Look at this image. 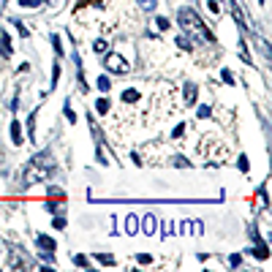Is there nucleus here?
Instances as JSON below:
<instances>
[{"label": "nucleus", "mask_w": 272, "mask_h": 272, "mask_svg": "<svg viewBox=\"0 0 272 272\" xmlns=\"http://www.w3.org/2000/svg\"><path fill=\"white\" fill-rule=\"evenodd\" d=\"M177 25H180V30H183L193 44H215V33L202 22L196 8H190V6L177 8Z\"/></svg>", "instance_id": "1"}, {"label": "nucleus", "mask_w": 272, "mask_h": 272, "mask_svg": "<svg viewBox=\"0 0 272 272\" xmlns=\"http://www.w3.org/2000/svg\"><path fill=\"white\" fill-rule=\"evenodd\" d=\"M54 169H57V161H54L52 150H41V153H35V155L27 161L25 174H22V183L25 185H38V183H44V180H49V177L54 174Z\"/></svg>", "instance_id": "2"}, {"label": "nucleus", "mask_w": 272, "mask_h": 272, "mask_svg": "<svg viewBox=\"0 0 272 272\" xmlns=\"http://www.w3.org/2000/svg\"><path fill=\"white\" fill-rule=\"evenodd\" d=\"M87 125H90V134H93V142H95V158L101 166H109V155H106V142H103V131L98 128L93 112H87Z\"/></svg>", "instance_id": "3"}, {"label": "nucleus", "mask_w": 272, "mask_h": 272, "mask_svg": "<svg viewBox=\"0 0 272 272\" xmlns=\"http://www.w3.org/2000/svg\"><path fill=\"white\" fill-rule=\"evenodd\" d=\"M8 264L14 267V270H33V267H38L30 256H25V251H22L19 245H14L11 239H8Z\"/></svg>", "instance_id": "4"}, {"label": "nucleus", "mask_w": 272, "mask_h": 272, "mask_svg": "<svg viewBox=\"0 0 272 272\" xmlns=\"http://www.w3.org/2000/svg\"><path fill=\"white\" fill-rule=\"evenodd\" d=\"M103 68H106L109 74H128L131 71V63L122 57L120 52H103Z\"/></svg>", "instance_id": "5"}, {"label": "nucleus", "mask_w": 272, "mask_h": 272, "mask_svg": "<svg viewBox=\"0 0 272 272\" xmlns=\"http://www.w3.org/2000/svg\"><path fill=\"white\" fill-rule=\"evenodd\" d=\"M251 239H253V251H251V253L258 258V261H267V258H270V245L261 239V234H258V226H256V223L251 226Z\"/></svg>", "instance_id": "6"}, {"label": "nucleus", "mask_w": 272, "mask_h": 272, "mask_svg": "<svg viewBox=\"0 0 272 272\" xmlns=\"http://www.w3.org/2000/svg\"><path fill=\"white\" fill-rule=\"evenodd\" d=\"M226 6H229V11H231V17H234V22L239 25V30H242V35H248L251 33V22L245 19V14H242V8H239V3L237 0H223Z\"/></svg>", "instance_id": "7"}, {"label": "nucleus", "mask_w": 272, "mask_h": 272, "mask_svg": "<svg viewBox=\"0 0 272 272\" xmlns=\"http://www.w3.org/2000/svg\"><path fill=\"white\" fill-rule=\"evenodd\" d=\"M71 60H74V66H76V82H79V90L82 93H87V79H85V66H82V57H79V52H71Z\"/></svg>", "instance_id": "8"}, {"label": "nucleus", "mask_w": 272, "mask_h": 272, "mask_svg": "<svg viewBox=\"0 0 272 272\" xmlns=\"http://www.w3.org/2000/svg\"><path fill=\"white\" fill-rule=\"evenodd\" d=\"M35 248L38 251H57V242H54V237H49V234H35Z\"/></svg>", "instance_id": "9"}, {"label": "nucleus", "mask_w": 272, "mask_h": 272, "mask_svg": "<svg viewBox=\"0 0 272 272\" xmlns=\"http://www.w3.org/2000/svg\"><path fill=\"white\" fill-rule=\"evenodd\" d=\"M196 93H199L196 85H193V82H185V90H183V95H185V106H193V103H196Z\"/></svg>", "instance_id": "10"}, {"label": "nucleus", "mask_w": 272, "mask_h": 272, "mask_svg": "<svg viewBox=\"0 0 272 272\" xmlns=\"http://www.w3.org/2000/svg\"><path fill=\"white\" fill-rule=\"evenodd\" d=\"M8 134H11V144H25L22 142V125H19V120H11V128H8Z\"/></svg>", "instance_id": "11"}, {"label": "nucleus", "mask_w": 272, "mask_h": 272, "mask_svg": "<svg viewBox=\"0 0 272 272\" xmlns=\"http://www.w3.org/2000/svg\"><path fill=\"white\" fill-rule=\"evenodd\" d=\"M155 226H158L155 215H144L142 218V231L147 234V237H153V234H155Z\"/></svg>", "instance_id": "12"}, {"label": "nucleus", "mask_w": 272, "mask_h": 272, "mask_svg": "<svg viewBox=\"0 0 272 272\" xmlns=\"http://www.w3.org/2000/svg\"><path fill=\"white\" fill-rule=\"evenodd\" d=\"M35 117H38V109H33L30 117H27V139L30 142H35Z\"/></svg>", "instance_id": "13"}, {"label": "nucleus", "mask_w": 272, "mask_h": 272, "mask_svg": "<svg viewBox=\"0 0 272 272\" xmlns=\"http://www.w3.org/2000/svg\"><path fill=\"white\" fill-rule=\"evenodd\" d=\"M71 261H74L76 267H82V270H90V267H93V264H90V258L82 256V253H71Z\"/></svg>", "instance_id": "14"}, {"label": "nucleus", "mask_w": 272, "mask_h": 272, "mask_svg": "<svg viewBox=\"0 0 272 272\" xmlns=\"http://www.w3.org/2000/svg\"><path fill=\"white\" fill-rule=\"evenodd\" d=\"M49 41H52L54 57H63V41H60V33H52V35H49Z\"/></svg>", "instance_id": "15"}, {"label": "nucleus", "mask_w": 272, "mask_h": 272, "mask_svg": "<svg viewBox=\"0 0 272 272\" xmlns=\"http://www.w3.org/2000/svg\"><path fill=\"white\" fill-rule=\"evenodd\" d=\"M125 231H128V234H139V218L136 215L125 218Z\"/></svg>", "instance_id": "16"}, {"label": "nucleus", "mask_w": 272, "mask_h": 272, "mask_svg": "<svg viewBox=\"0 0 272 272\" xmlns=\"http://www.w3.org/2000/svg\"><path fill=\"white\" fill-rule=\"evenodd\" d=\"M95 261H98V264H103V267H115L117 264L112 253H95Z\"/></svg>", "instance_id": "17"}, {"label": "nucleus", "mask_w": 272, "mask_h": 272, "mask_svg": "<svg viewBox=\"0 0 272 272\" xmlns=\"http://www.w3.org/2000/svg\"><path fill=\"white\" fill-rule=\"evenodd\" d=\"M177 47H180V49H185V52H193V47H196V44H193V41H190L188 38V35H177Z\"/></svg>", "instance_id": "18"}, {"label": "nucleus", "mask_w": 272, "mask_h": 272, "mask_svg": "<svg viewBox=\"0 0 272 272\" xmlns=\"http://www.w3.org/2000/svg\"><path fill=\"white\" fill-rule=\"evenodd\" d=\"M109 109H112L109 98H95V112H98V115H109Z\"/></svg>", "instance_id": "19"}, {"label": "nucleus", "mask_w": 272, "mask_h": 272, "mask_svg": "<svg viewBox=\"0 0 272 272\" xmlns=\"http://www.w3.org/2000/svg\"><path fill=\"white\" fill-rule=\"evenodd\" d=\"M237 52H239V60H242V63H248V66H253V57H251V52H248V47H245V41H239Z\"/></svg>", "instance_id": "20"}, {"label": "nucleus", "mask_w": 272, "mask_h": 272, "mask_svg": "<svg viewBox=\"0 0 272 272\" xmlns=\"http://www.w3.org/2000/svg\"><path fill=\"white\" fill-rule=\"evenodd\" d=\"M139 98H142V95H139V90H134V87L122 93V101H125V103H136Z\"/></svg>", "instance_id": "21"}, {"label": "nucleus", "mask_w": 272, "mask_h": 272, "mask_svg": "<svg viewBox=\"0 0 272 272\" xmlns=\"http://www.w3.org/2000/svg\"><path fill=\"white\" fill-rule=\"evenodd\" d=\"M95 87L101 90V93H109V87H112V79H109V76H98V79H95Z\"/></svg>", "instance_id": "22"}, {"label": "nucleus", "mask_w": 272, "mask_h": 272, "mask_svg": "<svg viewBox=\"0 0 272 272\" xmlns=\"http://www.w3.org/2000/svg\"><path fill=\"white\" fill-rule=\"evenodd\" d=\"M63 115H66L68 122H76V112L71 109V101H68V98H66V103H63Z\"/></svg>", "instance_id": "23"}, {"label": "nucleus", "mask_w": 272, "mask_h": 272, "mask_svg": "<svg viewBox=\"0 0 272 272\" xmlns=\"http://www.w3.org/2000/svg\"><path fill=\"white\" fill-rule=\"evenodd\" d=\"M93 52H95V54H103V52H109V44H106V41H103V38H95V41H93Z\"/></svg>", "instance_id": "24"}, {"label": "nucleus", "mask_w": 272, "mask_h": 272, "mask_svg": "<svg viewBox=\"0 0 272 272\" xmlns=\"http://www.w3.org/2000/svg\"><path fill=\"white\" fill-rule=\"evenodd\" d=\"M85 6H95V8H101V6H103V0H76V11H82Z\"/></svg>", "instance_id": "25"}, {"label": "nucleus", "mask_w": 272, "mask_h": 272, "mask_svg": "<svg viewBox=\"0 0 272 272\" xmlns=\"http://www.w3.org/2000/svg\"><path fill=\"white\" fill-rule=\"evenodd\" d=\"M171 166H177V169H188L190 161L185 155H174V158H171Z\"/></svg>", "instance_id": "26"}, {"label": "nucleus", "mask_w": 272, "mask_h": 272, "mask_svg": "<svg viewBox=\"0 0 272 272\" xmlns=\"http://www.w3.org/2000/svg\"><path fill=\"white\" fill-rule=\"evenodd\" d=\"M0 44H3V49H6V52H8V57H11V52H14L11 35H8V33H0Z\"/></svg>", "instance_id": "27"}, {"label": "nucleus", "mask_w": 272, "mask_h": 272, "mask_svg": "<svg viewBox=\"0 0 272 272\" xmlns=\"http://www.w3.org/2000/svg\"><path fill=\"white\" fill-rule=\"evenodd\" d=\"M60 85V63L54 60L52 63V87H57Z\"/></svg>", "instance_id": "28"}, {"label": "nucleus", "mask_w": 272, "mask_h": 272, "mask_svg": "<svg viewBox=\"0 0 272 272\" xmlns=\"http://www.w3.org/2000/svg\"><path fill=\"white\" fill-rule=\"evenodd\" d=\"M139 6H142V11H155L158 8V0H136Z\"/></svg>", "instance_id": "29"}, {"label": "nucleus", "mask_w": 272, "mask_h": 272, "mask_svg": "<svg viewBox=\"0 0 272 272\" xmlns=\"http://www.w3.org/2000/svg\"><path fill=\"white\" fill-rule=\"evenodd\" d=\"M210 115H212V109L207 106V103H204V106H199V109H196V117H199V120H210Z\"/></svg>", "instance_id": "30"}, {"label": "nucleus", "mask_w": 272, "mask_h": 272, "mask_svg": "<svg viewBox=\"0 0 272 272\" xmlns=\"http://www.w3.org/2000/svg\"><path fill=\"white\" fill-rule=\"evenodd\" d=\"M221 79H223L226 85H237V79H234V71H229V68H223V71H221Z\"/></svg>", "instance_id": "31"}, {"label": "nucleus", "mask_w": 272, "mask_h": 272, "mask_svg": "<svg viewBox=\"0 0 272 272\" xmlns=\"http://www.w3.org/2000/svg\"><path fill=\"white\" fill-rule=\"evenodd\" d=\"M44 210H47V212H52V215H60V212H63V207H60V204H54V202H44Z\"/></svg>", "instance_id": "32"}, {"label": "nucleus", "mask_w": 272, "mask_h": 272, "mask_svg": "<svg viewBox=\"0 0 272 272\" xmlns=\"http://www.w3.org/2000/svg\"><path fill=\"white\" fill-rule=\"evenodd\" d=\"M41 3H47V6L52 8V11H60V8L66 6V0H41Z\"/></svg>", "instance_id": "33"}, {"label": "nucleus", "mask_w": 272, "mask_h": 272, "mask_svg": "<svg viewBox=\"0 0 272 272\" xmlns=\"http://www.w3.org/2000/svg\"><path fill=\"white\" fill-rule=\"evenodd\" d=\"M258 199H261V204H264V210L270 207V196H267V185H261L258 188Z\"/></svg>", "instance_id": "34"}, {"label": "nucleus", "mask_w": 272, "mask_h": 272, "mask_svg": "<svg viewBox=\"0 0 272 272\" xmlns=\"http://www.w3.org/2000/svg\"><path fill=\"white\" fill-rule=\"evenodd\" d=\"M155 25H158V30H169V27H171V22L166 19V17H155Z\"/></svg>", "instance_id": "35"}, {"label": "nucleus", "mask_w": 272, "mask_h": 272, "mask_svg": "<svg viewBox=\"0 0 272 272\" xmlns=\"http://www.w3.org/2000/svg\"><path fill=\"white\" fill-rule=\"evenodd\" d=\"M11 25H14V27H17V30H19V35H22V38H27V35H30V33H27V27H25V25H22V22H19V19H11Z\"/></svg>", "instance_id": "36"}, {"label": "nucleus", "mask_w": 272, "mask_h": 272, "mask_svg": "<svg viewBox=\"0 0 272 272\" xmlns=\"http://www.w3.org/2000/svg\"><path fill=\"white\" fill-rule=\"evenodd\" d=\"M52 229H57V231H60V229H66V218H63V215L52 218Z\"/></svg>", "instance_id": "37"}, {"label": "nucleus", "mask_w": 272, "mask_h": 272, "mask_svg": "<svg viewBox=\"0 0 272 272\" xmlns=\"http://www.w3.org/2000/svg\"><path fill=\"white\" fill-rule=\"evenodd\" d=\"M19 6L22 8H33V11H35V8L41 6V0H19Z\"/></svg>", "instance_id": "38"}, {"label": "nucleus", "mask_w": 272, "mask_h": 272, "mask_svg": "<svg viewBox=\"0 0 272 272\" xmlns=\"http://www.w3.org/2000/svg\"><path fill=\"white\" fill-rule=\"evenodd\" d=\"M239 264H242V256H239V253H234V256H229V267H234V270H237Z\"/></svg>", "instance_id": "39"}, {"label": "nucleus", "mask_w": 272, "mask_h": 272, "mask_svg": "<svg viewBox=\"0 0 272 272\" xmlns=\"http://www.w3.org/2000/svg\"><path fill=\"white\" fill-rule=\"evenodd\" d=\"M183 134H185V122H180V125H177V128L171 131V139H180Z\"/></svg>", "instance_id": "40"}, {"label": "nucleus", "mask_w": 272, "mask_h": 272, "mask_svg": "<svg viewBox=\"0 0 272 272\" xmlns=\"http://www.w3.org/2000/svg\"><path fill=\"white\" fill-rule=\"evenodd\" d=\"M47 193H49V196H57V199H63V196H66V193H63L60 188H54V185H49V188H47Z\"/></svg>", "instance_id": "41"}, {"label": "nucleus", "mask_w": 272, "mask_h": 272, "mask_svg": "<svg viewBox=\"0 0 272 272\" xmlns=\"http://www.w3.org/2000/svg\"><path fill=\"white\" fill-rule=\"evenodd\" d=\"M237 166H239V171H248V158L239 155V158H237Z\"/></svg>", "instance_id": "42"}, {"label": "nucleus", "mask_w": 272, "mask_h": 272, "mask_svg": "<svg viewBox=\"0 0 272 272\" xmlns=\"http://www.w3.org/2000/svg\"><path fill=\"white\" fill-rule=\"evenodd\" d=\"M207 6H210V11H212V14H221V6H218V0H210Z\"/></svg>", "instance_id": "43"}, {"label": "nucleus", "mask_w": 272, "mask_h": 272, "mask_svg": "<svg viewBox=\"0 0 272 272\" xmlns=\"http://www.w3.org/2000/svg\"><path fill=\"white\" fill-rule=\"evenodd\" d=\"M136 261H139V264H150L153 258H150V256H136Z\"/></svg>", "instance_id": "44"}, {"label": "nucleus", "mask_w": 272, "mask_h": 272, "mask_svg": "<svg viewBox=\"0 0 272 272\" xmlns=\"http://www.w3.org/2000/svg\"><path fill=\"white\" fill-rule=\"evenodd\" d=\"M202 231H204V226L196 221V223H193V234H202Z\"/></svg>", "instance_id": "45"}, {"label": "nucleus", "mask_w": 272, "mask_h": 272, "mask_svg": "<svg viewBox=\"0 0 272 272\" xmlns=\"http://www.w3.org/2000/svg\"><path fill=\"white\" fill-rule=\"evenodd\" d=\"M6 6H8V0H0V17H3V11H6Z\"/></svg>", "instance_id": "46"}, {"label": "nucleus", "mask_w": 272, "mask_h": 272, "mask_svg": "<svg viewBox=\"0 0 272 272\" xmlns=\"http://www.w3.org/2000/svg\"><path fill=\"white\" fill-rule=\"evenodd\" d=\"M258 6H264V0H258Z\"/></svg>", "instance_id": "47"}]
</instances>
